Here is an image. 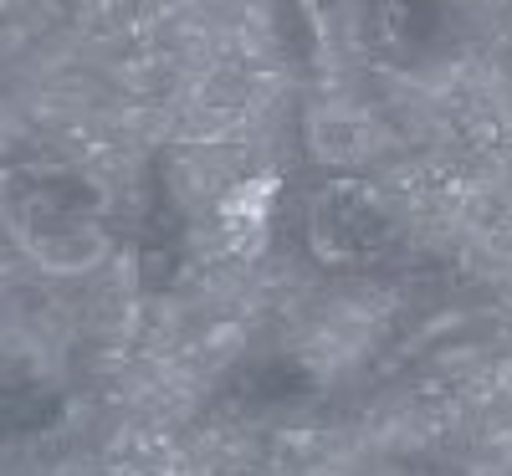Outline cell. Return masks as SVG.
<instances>
[{"instance_id": "cell-1", "label": "cell", "mask_w": 512, "mask_h": 476, "mask_svg": "<svg viewBox=\"0 0 512 476\" xmlns=\"http://www.w3.org/2000/svg\"><path fill=\"white\" fill-rule=\"evenodd\" d=\"M0 226L36 267L77 277L108 256L103 195L77 169L0 164Z\"/></svg>"}, {"instance_id": "cell-3", "label": "cell", "mask_w": 512, "mask_h": 476, "mask_svg": "<svg viewBox=\"0 0 512 476\" xmlns=\"http://www.w3.org/2000/svg\"><path fill=\"white\" fill-rule=\"evenodd\" d=\"M461 26V0H374L369 47L390 67H425L441 57Z\"/></svg>"}, {"instance_id": "cell-2", "label": "cell", "mask_w": 512, "mask_h": 476, "mask_svg": "<svg viewBox=\"0 0 512 476\" xmlns=\"http://www.w3.org/2000/svg\"><path fill=\"white\" fill-rule=\"evenodd\" d=\"M395 241V215L369 185H328L313 205V246L328 262H374Z\"/></svg>"}]
</instances>
